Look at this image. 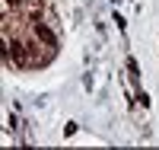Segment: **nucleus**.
<instances>
[{
	"mask_svg": "<svg viewBox=\"0 0 159 150\" xmlns=\"http://www.w3.org/2000/svg\"><path fill=\"white\" fill-rule=\"evenodd\" d=\"M10 10H25V0H7Z\"/></svg>",
	"mask_w": 159,
	"mask_h": 150,
	"instance_id": "obj_2",
	"label": "nucleus"
},
{
	"mask_svg": "<svg viewBox=\"0 0 159 150\" xmlns=\"http://www.w3.org/2000/svg\"><path fill=\"white\" fill-rule=\"evenodd\" d=\"M29 29H32V35L38 38V42H45L48 48H57V35L51 32V26H48V22H32Z\"/></svg>",
	"mask_w": 159,
	"mask_h": 150,
	"instance_id": "obj_1",
	"label": "nucleus"
}]
</instances>
